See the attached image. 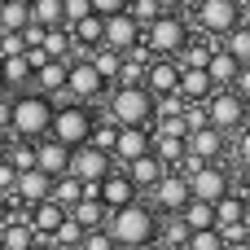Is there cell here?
<instances>
[{"mask_svg":"<svg viewBox=\"0 0 250 250\" xmlns=\"http://www.w3.org/2000/svg\"><path fill=\"white\" fill-rule=\"evenodd\" d=\"M88 13H92V4H88V0H62V22H66V26H75V22H79V18H88Z\"/></svg>","mask_w":250,"mask_h":250,"instance_id":"cell-39","label":"cell"},{"mask_svg":"<svg viewBox=\"0 0 250 250\" xmlns=\"http://www.w3.org/2000/svg\"><path fill=\"white\" fill-rule=\"evenodd\" d=\"M114 136H119V127H114V123H105V119H97V123H92V132H88V145H92V149H101V154H110V149H114Z\"/></svg>","mask_w":250,"mask_h":250,"instance_id":"cell-35","label":"cell"},{"mask_svg":"<svg viewBox=\"0 0 250 250\" xmlns=\"http://www.w3.org/2000/svg\"><path fill=\"white\" fill-rule=\"evenodd\" d=\"M202 70H207V79H211L215 88H233V79H237V70H242V66H237L224 48H215V53L207 57V66H202Z\"/></svg>","mask_w":250,"mask_h":250,"instance_id":"cell-24","label":"cell"},{"mask_svg":"<svg viewBox=\"0 0 250 250\" xmlns=\"http://www.w3.org/2000/svg\"><path fill=\"white\" fill-rule=\"evenodd\" d=\"M141 44V26L132 22V13L123 9V13H110V18H101V48H114L119 57L127 53V48H136Z\"/></svg>","mask_w":250,"mask_h":250,"instance_id":"cell-11","label":"cell"},{"mask_svg":"<svg viewBox=\"0 0 250 250\" xmlns=\"http://www.w3.org/2000/svg\"><path fill=\"white\" fill-rule=\"evenodd\" d=\"M110 171H114V158H110V154H101V149H92V145L70 149V167H66V176H75L79 185H101Z\"/></svg>","mask_w":250,"mask_h":250,"instance_id":"cell-8","label":"cell"},{"mask_svg":"<svg viewBox=\"0 0 250 250\" xmlns=\"http://www.w3.org/2000/svg\"><path fill=\"white\" fill-rule=\"evenodd\" d=\"M0 88H4V83H0Z\"/></svg>","mask_w":250,"mask_h":250,"instance_id":"cell-55","label":"cell"},{"mask_svg":"<svg viewBox=\"0 0 250 250\" xmlns=\"http://www.w3.org/2000/svg\"><path fill=\"white\" fill-rule=\"evenodd\" d=\"M237 158L250 167V127H242V136H237Z\"/></svg>","mask_w":250,"mask_h":250,"instance_id":"cell-44","label":"cell"},{"mask_svg":"<svg viewBox=\"0 0 250 250\" xmlns=\"http://www.w3.org/2000/svg\"><path fill=\"white\" fill-rule=\"evenodd\" d=\"M92 110L79 105V101H66V105H53V123H48V136L66 149H79L88 145V132H92Z\"/></svg>","mask_w":250,"mask_h":250,"instance_id":"cell-5","label":"cell"},{"mask_svg":"<svg viewBox=\"0 0 250 250\" xmlns=\"http://www.w3.org/2000/svg\"><path fill=\"white\" fill-rule=\"evenodd\" d=\"M88 4H92L97 18H110V13H123L127 9V0H88Z\"/></svg>","mask_w":250,"mask_h":250,"instance_id":"cell-41","label":"cell"},{"mask_svg":"<svg viewBox=\"0 0 250 250\" xmlns=\"http://www.w3.org/2000/svg\"><path fill=\"white\" fill-rule=\"evenodd\" d=\"M62 220H66V211H62L57 202H35V207H26V224H31L35 237H53Z\"/></svg>","mask_w":250,"mask_h":250,"instance_id":"cell-21","label":"cell"},{"mask_svg":"<svg viewBox=\"0 0 250 250\" xmlns=\"http://www.w3.org/2000/svg\"><path fill=\"white\" fill-rule=\"evenodd\" d=\"M185 202H189V180H185L180 171H167V176L149 189V211H154V215H158V211H163V215H180Z\"/></svg>","mask_w":250,"mask_h":250,"instance_id":"cell-10","label":"cell"},{"mask_svg":"<svg viewBox=\"0 0 250 250\" xmlns=\"http://www.w3.org/2000/svg\"><path fill=\"white\" fill-rule=\"evenodd\" d=\"M26 4H31V0H26Z\"/></svg>","mask_w":250,"mask_h":250,"instance_id":"cell-56","label":"cell"},{"mask_svg":"<svg viewBox=\"0 0 250 250\" xmlns=\"http://www.w3.org/2000/svg\"><path fill=\"white\" fill-rule=\"evenodd\" d=\"M242 202H246V211H250V176H246V193H242Z\"/></svg>","mask_w":250,"mask_h":250,"instance_id":"cell-49","label":"cell"},{"mask_svg":"<svg viewBox=\"0 0 250 250\" xmlns=\"http://www.w3.org/2000/svg\"><path fill=\"white\" fill-rule=\"evenodd\" d=\"M149 145H154V127H119L110 158L127 167L132 158H145V154H149Z\"/></svg>","mask_w":250,"mask_h":250,"instance_id":"cell-13","label":"cell"},{"mask_svg":"<svg viewBox=\"0 0 250 250\" xmlns=\"http://www.w3.org/2000/svg\"><path fill=\"white\" fill-rule=\"evenodd\" d=\"M105 233H110L114 246L141 250V246H149V242H158V215H154L145 202H132V207L105 215Z\"/></svg>","mask_w":250,"mask_h":250,"instance_id":"cell-1","label":"cell"},{"mask_svg":"<svg viewBox=\"0 0 250 250\" xmlns=\"http://www.w3.org/2000/svg\"><path fill=\"white\" fill-rule=\"evenodd\" d=\"M211 92H215V83L207 79V70H180V79H176V97H180L185 105H202Z\"/></svg>","mask_w":250,"mask_h":250,"instance_id":"cell-20","label":"cell"},{"mask_svg":"<svg viewBox=\"0 0 250 250\" xmlns=\"http://www.w3.org/2000/svg\"><path fill=\"white\" fill-rule=\"evenodd\" d=\"M185 154L198 158V163H220V158H224V132H215V127L189 132V136H185Z\"/></svg>","mask_w":250,"mask_h":250,"instance_id":"cell-16","label":"cell"},{"mask_svg":"<svg viewBox=\"0 0 250 250\" xmlns=\"http://www.w3.org/2000/svg\"><path fill=\"white\" fill-rule=\"evenodd\" d=\"M26 44H22V31H0V57H22Z\"/></svg>","mask_w":250,"mask_h":250,"instance_id":"cell-38","label":"cell"},{"mask_svg":"<svg viewBox=\"0 0 250 250\" xmlns=\"http://www.w3.org/2000/svg\"><path fill=\"white\" fill-rule=\"evenodd\" d=\"M26 9H31V22H35V26H44V31L66 26V22H62V0H31Z\"/></svg>","mask_w":250,"mask_h":250,"instance_id":"cell-31","label":"cell"},{"mask_svg":"<svg viewBox=\"0 0 250 250\" xmlns=\"http://www.w3.org/2000/svg\"><path fill=\"white\" fill-rule=\"evenodd\" d=\"M66 167H70V149L57 145L53 136H40L35 141V171H44L48 180H57V176H66Z\"/></svg>","mask_w":250,"mask_h":250,"instance_id":"cell-17","label":"cell"},{"mask_svg":"<svg viewBox=\"0 0 250 250\" xmlns=\"http://www.w3.org/2000/svg\"><path fill=\"white\" fill-rule=\"evenodd\" d=\"M0 83H4V88H22V83H31L26 53H22V57H0Z\"/></svg>","mask_w":250,"mask_h":250,"instance_id":"cell-30","label":"cell"},{"mask_svg":"<svg viewBox=\"0 0 250 250\" xmlns=\"http://www.w3.org/2000/svg\"><path fill=\"white\" fill-rule=\"evenodd\" d=\"M66 215H70V220H75L83 233H97V229H105V215H110V211H105L97 198H79V202H75Z\"/></svg>","mask_w":250,"mask_h":250,"instance_id":"cell-23","label":"cell"},{"mask_svg":"<svg viewBox=\"0 0 250 250\" xmlns=\"http://www.w3.org/2000/svg\"><path fill=\"white\" fill-rule=\"evenodd\" d=\"M233 92H237L242 101H250V66H242V70H237V79H233Z\"/></svg>","mask_w":250,"mask_h":250,"instance_id":"cell-43","label":"cell"},{"mask_svg":"<svg viewBox=\"0 0 250 250\" xmlns=\"http://www.w3.org/2000/svg\"><path fill=\"white\" fill-rule=\"evenodd\" d=\"M40 53H44L48 62H66V57H70V35H66V26H53V31H44V40H40Z\"/></svg>","mask_w":250,"mask_h":250,"instance_id":"cell-29","label":"cell"},{"mask_svg":"<svg viewBox=\"0 0 250 250\" xmlns=\"http://www.w3.org/2000/svg\"><path fill=\"white\" fill-rule=\"evenodd\" d=\"M250 211L246 202H242V193H224L220 202H215V229H229V224H246Z\"/></svg>","mask_w":250,"mask_h":250,"instance_id":"cell-26","label":"cell"},{"mask_svg":"<svg viewBox=\"0 0 250 250\" xmlns=\"http://www.w3.org/2000/svg\"><path fill=\"white\" fill-rule=\"evenodd\" d=\"M0 220H4V198H0Z\"/></svg>","mask_w":250,"mask_h":250,"instance_id":"cell-51","label":"cell"},{"mask_svg":"<svg viewBox=\"0 0 250 250\" xmlns=\"http://www.w3.org/2000/svg\"><path fill=\"white\" fill-rule=\"evenodd\" d=\"M189 233H202V229H215V207L211 202H198V198H189L185 207H180V215H176Z\"/></svg>","mask_w":250,"mask_h":250,"instance_id":"cell-25","label":"cell"},{"mask_svg":"<svg viewBox=\"0 0 250 250\" xmlns=\"http://www.w3.org/2000/svg\"><path fill=\"white\" fill-rule=\"evenodd\" d=\"M31 92H40V97H57V92H66V62H44V66H35L31 70Z\"/></svg>","mask_w":250,"mask_h":250,"instance_id":"cell-19","label":"cell"},{"mask_svg":"<svg viewBox=\"0 0 250 250\" xmlns=\"http://www.w3.org/2000/svg\"><path fill=\"white\" fill-rule=\"evenodd\" d=\"M224 250H250V242H233V246H224Z\"/></svg>","mask_w":250,"mask_h":250,"instance_id":"cell-48","label":"cell"},{"mask_svg":"<svg viewBox=\"0 0 250 250\" xmlns=\"http://www.w3.org/2000/svg\"><path fill=\"white\" fill-rule=\"evenodd\" d=\"M48 123H53L48 97H40V92L9 97V136L13 141H40V136H48Z\"/></svg>","mask_w":250,"mask_h":250,"instance_id":"cell-3","label":"cell"},{"mask_svg":"<svg viewBox=\"0 0 250 250\" xmlns=\"http://www.w3.org/2000/svg\"><path fill=\"white\" fill-rule=\"evenodd\" d=\"M48 189H53V180L44 176V171H18V180H13V198L22 202V207H35V202H48Z\"/></svg>","mask_w":250,"mask_h":250,"instance_id":"cell-18","label":"cell"},{"mask_svg":"<svg viewBox=\"0 0 250 250\" xmlns=\"http://www.w3.org/2000/svg\"><path fill=\"white\" fill-rule=\"evenodd\" d=\"M79 198H83V185H79L75 176H57V180H53V189H48V202H57L62 211H70Z\"/></svg>","mask_w":250,"mask_h":250,"instance_id":"cell-28","label":"cell"},{"mask_svg":"<svg viewBox=\"0 0 250 250\" xmlns=\"http://www.w3.org/2000/svg\"><path fill=\"white\" fill-rule=\"evenodd\" d=\"M13 180H18V171L0 158V198H13Z\"/></svg>","mask_w":250,"mask_h":250,"instance_id":"cell-42","label":"cell"},{"mask_svg":"<svg viewBox=\"0 0 250 250\" xmlns=\"http://www.w3.org/2000/svg\"><path fill=\"white\" fill-rule=\"evenodd\" d=\"M79 250H114V242H110V233H105V229H97V233H83Z\"/></svg>","mask_w":250,"mask_h":250,"instance_id":"cell-40","label":"cell"},{"mask_svg":"<svg viewBox=\"0 0 250 250\" xmlns=\"http://www.w3.org/2000/svg\"><path fill=\"white\" fill-rule=\"evenodd\" d=\"M189 180V198H198V202H220L224 193H233V185H229V171L220 167V163H202L193 176H185Z\"/></svg>","mask_w":250,"mask_h":250,"instance_id":"cell-9","label":"cell"},{"mask_svg":"<svg viewBox=\"0 0 250 250\" xmlns=\"http://www.w3.org/2000/svg\"><path fill=\"white\" fill-rule=\"evenodd\" d=\"M176 79H180V66H176L171 57H154V62L145 66L141 88H145L149 97H171V92H176Z\"/></svg>","mask_w":250,"mask_h":250,"instance_id":"cell-15","label":"cell"},{"mask_svg":"<svg viewBox=\"0 0 250 250\" xmlns=\"http://www.w3.org/2000/svg\"><path fill=\"white\" fill-rule=\"evenodd\" d=\"M88 66H92V70L101 75V83L110 88V83L119 79V66H123V57H119L114 48H92V53H88Z\"/></svg>","mask_w":250,"mask_h":250,"instance_id":"cell-27","label":"cell"},{"mask_svg":"<svg viewBox=\"0 0 250 250\" xmlns=\"http://www.w3.org/2000/svg\"><path fill=\"white\" fill-rule=\"evenodd\" d=\"M66 92H70V101L88 105V101L105 97V83H101V75L88 62H66Z\"/></svg>","mask_w":250,"mask_h":250,"instance_id":"cell-12","label":"cell"},{"mask_svg":"<svg viewBox=\"0 0 250 250\" xmlns=\"http://www.w3.org/2000/svg\"><path fill=\"white\" fill-rule=\"evenodd\" d=\"M237 22H242V0H198V26L211 35V44H220Z\"/></svg>","mask_w":250,"mask_h":250,"instance_id":"cell-6","label":"cell"},{"mask_svg":"<svg viewBox=\"0 0 250 250\" xmlns=\"http://www.w3.org/2000/svg\"><path fill=\"white\" fill-rule=\"evenodd\" d=\"M114 250H123V246H114Z\"/></svg>","mask_w":250,"mask_h":250,"instance_id":"cell-54","label":"cell"},{"mask_svg":"<svg viewBox=\"0 0 250 250\" xmlns=\"http://www.w3.org/2000/svg\"><path fill=\"white\" fill-rule=\"evenodd\" d=\"M246 242H250V220H246Z\"/></svg>","mask_w":250,"mask_h":250,"instance_id":"cell-52","label":"cell"},{"mask_svg":"<svg viewBox=\"0 0 250 250\" xmlns=\"http://www.w3.org/2000/svg\"><path fill=\"white\" fill-rule=\"evenodd\" d=\"M123 176H127V180L136 185V193H141V189H154V185H158V180L167 176V167H163V163H158L154 154H145V158H132Z\"/></svg>","mask_w":250,"mask_h":250,"instance_id":"cell-22","label":"cell"},{"mask_svg":"<svg viewBox=\"0 0 250 250\" xmlns=\"http://www.w3.org/2000/svg\"><path fill=\"white\" fill-rule=\"evenodd\" d=\"M158 237L167 242V246H163V250H185V242H189V229H185V224H180V220L171 215V220H167V229L158 224Z\"/></svg>","mask_w":250,"mask_h":250,"instance_id":"cell-36","label":"cell"},{"mask_svg":"<svg viewBox=\"0 0 250 250\" xmlns=\"http://www.w3.org/2000/svg\"><path fill=\"white\" fill-rule=\"evenodd\" d=\"M79 242H83V229H79V224H75L70 215H66V220L57 224V233L48 237V246H53V250H75Z\"/></svg>","mask_w":250,"mask_h":250,"instance_id":"cell-34","label":"cell"},{"mask_svg":"<svg viewBox=\"0 0 250 250\" xmlns=\"http://www.w3.org/2000/svg\"><path fill=\"white\" fill-rule=\"evenodd\" d=\"M4 163H9L13 171H31V167H35V141H9Z\"/></svg>","mask_w":250,"mask_h":250,"instance_id":"cell-33","label":"cell"},{"mask_svg":"<svg viewBox=\"0 0 250 250\" xmlns=\"http://www.w3.org/2000/svg\"><path fill=\"white\" fill-rule=\"evenodd\" d=\"M185 250H224V242H220V233H215V229H202V233H189Z\"/></svg>","mask_w":250,"mask_h":250,"instance_id":"cell-37","label":"cell"},{"mask_svg":"<svg viewBox=\"0 0 250 250\" xmlns=\"http://www.w3.org/2000/svg\"><path fill=\"white\" fill-rule=\"evenodd\" d=\"M242 4H246V9H250V0H242Z\"/></svg>","mask_w":250,"mask_h":250,"instance_id":"cell-53","label":"cell"},{"mask_svg":"<svg viewBox=\"0 0 250 250\" xmlns=\"http://www.w3.org/2000/svg\"><path fill=\"white\" fill-rule=\"evenodd\" d=\"M31 22L26 0H0V31H22Z\"/></svg>","mask_w":250,"mask_h":250,"instance_id":"cell-32","label":"cell"},{"mask_svg":"<svg viewBox=\"0 0 250 250\" xmlns=\"http://www.w3.org/2000/svg\"><path fill=\"white\" fill-rule=\"evenodd\" d=\"M202 110H207V123L215 127V132H233V127H242V97L233 92V88H215L207 101H202Z\"/></svg>","mask_w":250,"mask_h":250,"instance_id":"cell-7","label":"cell"},{"mask_svg":"<svg viewBox=\"0 0 250 250\" xmlns=\"http://www.w3.org/2000/svg\"><path fill=\"white\" fill-rule=\"evenodd\" d=\"M97 202H101L105 211H123V207H132V202H141V198H136V185H132L123 171H110V176L97 185Z\"/></svg>","mask_w":250,"mask_h":250,"instance_id":"cell-14","label":"cell"},{"mask_svg":"<svg viewBox=\"0 0 250 250\" xmlns=\"http://www.w3.org/2000/svg\"><path fill=\"white\" fill-rule=\"evenodd\" d=\"M0 132L9 136V97H4V92H0Z\"/></svg>","mask_w":250,"mask_h":250,"instance_id":"cell-45","label":"cell"},{"mask_svg":"<svg viewBox=\"0 0 250 250\" xmlns=\"http://www.w3.org/2000/svg\"><path fill=\"white\" fill-rule=\"evenodd\" d=\"M105 123H114V127H154V97L141 83L136 88L114 83L105 92Z\"/></svg>","mask_w":250,"mask_h":250,"instance_id":"cell-2","label":"cell"},{"mask_svg":"<svg viewBox=\"0 0 250 250\" xmlns=\"http://www.w3.org/2000/svg\"><path fill=\"white\" fill-rule=\"evenodd\" d=\"M154 4H158V13H176V9H180L185 0H154Z\"/></svg>","mask_w":250,"mask_h":250,"instance_id":"cell-46","label":"cell"},{"mask_svg":"<svg viewBox=\"0 0 250 250\" xmlns=\"http://www.w3.org/2000/svg\"><path fill=\"white\" fill-rule=\"evenodd\" d=\"M141 44L149 48V57H176L189 44V26L180 13H158L149 26H141Z\"/></svg>","mask_w":250,"mask_h":250,"instance_id":"cell-4","label":"cell"},{"mask_svg":"<svg viewBox=\"0 0 250 250\" xmlns=\"http://www.w3.org/2000/svg\"><path fill=\"white\" fill-rule=\"evenodd\" d=\"M26 250H53V246H48V237H35V242H31Z\"/></svg>","mask_w":250,"mask_h":250,"instance_id":"cell-47","label":"cell"},{"mask_svg":"<svg viewBox=\"0 0 250 250\" xmlns=\"http://www.w3.org/2000/svg\"><path fill=\"white\" fill-rule=\"evenodd\" d=\"M4 149H9V136H4V132H0V158H4Z\"/></svg>","mask_w":250,"mask_h":250,"instance_id":"cell-50","label":"cell"}]
</instances>
